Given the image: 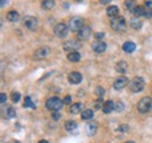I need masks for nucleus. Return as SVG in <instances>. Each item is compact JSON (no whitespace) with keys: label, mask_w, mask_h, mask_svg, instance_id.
<instances>
[{"label":"nucleus","mask_w":152,"mask_h":143,"mask_svg":"<svg viewBox=\"0 0 152 143\" xmlns=\"http://www.w3.org/2000/svg\"><path fill=\"white\" fill-rule=\"evenodd\" d=\"M111 28L114 29L115 32H124L126 28V21L123 17H116L111 20Z\"/></svg>","instance_id":"f03ea898"},{"label":"nucleus","mask_w":152,"mask_h":143,"mask_svg":"<svg viewBox=\"0 0 152 143\" xmlns=\"http://www.w3.org/2000/svg\"><path fill=\"white\" fill-rule=\"evenodd\" d=\"M5 4H7V1H5V0H1V7H4V6H5Z\"/></svg>","instance_id":"a19ab883"},{"label":"nucleus","mask_w":152,"mask_h":143,"mask_svg":"<svg viewBox=\"0 0 152 143\" xmlns=\"http://www.w3.org/2000/svg\"><path fill=\"white\" fill-rule=\"evenodd\" d=\"M81 116H82L83 120H90V119H93V116H94V112H93L91 109H84V110L82 112Z\"/></svg>","instance_id":"4be33fe9"},{"label":"nucleus","mask_w":152,"mask_h":143,"mask_svg":"<svg viewBox=\"0 0 152 143\" xmlns=\"http://www.w3.org/2000/svg\"><path fill=\"white\" fill-rule=\"evenodd\" d=\"M145 87V80L143 77H134L130 83V90L133 93H139Z\"/></svg>","instance_id":"f257e3e1"},{"label":"nucleus","mask_w":152,"mask_h":143,"mask_svg":"<svg viewBox=\"0 0 152 143\" xmlns=\"http://www.w3.org/2000/svg\"><path fill=\"white\" fill-rule=\"evenodd\" d=\"M63 105H64V103H63L60 98H57V97L49 98V99L46 101V107L48 108V109H50V110H53V112L61 109V108L63 107Z\"/></svg>","instance_id":"20e7f679"},{"label":"nucleus","mask_w":152,"mask_h":143,"mask_svg":"<svg viewBox=\"0 0 152 143\" xmlns=\"http://www.w3.org/2000/svg\"><path fill=\"white\" fill-rule=\"evenodd\" d=\"M152 107V100L150 97H144L139 100V103L137 104V109L139 113H148Z\"/></svg>","instance_id":"7ed1b4c3"},{"label":"nucleus","mask_w":152,"mask_h":143,"mask_svg":"<svg viewBox=\"0 0 152 143\" xmlns=\"http://www.w3.org/2000/svg\"><path fill=\"white\" fill-rule=\"evenodd\" d=\"M23 107L25 108H34L35 106H34V103L32 101V99H31V97H26L25 98V101H23Z\"/></svg>","instance_id":"cd10ccee"},{"label":"nucleus","mask_w":152,"mask_h":143,"mask_svg":"<svg viewBox=\"0 0 152 143\" xmlns=\"http://www.w3.org/2000/svg\"><path fill=\"white\" fill-rule=\"evenodd\" d=\"M144 12H145V7L142 6H137L132 11L134 18H139V17H144Z\"/></svg>","instance_id":"412c9836"},{"label":"nucleus","mask_w":152,"mask_h":143,"mask_svg":"<svg viewBox=\"0 0 152 143\" xmlns=\"http://www.w3.org/2000/svg\"><path fill=\"white\" fill-rule=\"evenodd\" d=\"M118 131H121V133H125V131H128L129 130V126L128 125H121L118 127V129H117Z\"/></svg>","instance_id":"72a5a7b5"},{"label":"nucleus","mask_w":152,"mask_h":143,"mask_svg":"<svg viewBox=\"0 0 152 143\" xmlns=\"http://www.w3.org/2000/svg\"><path fill=\"white\" fill-rule=\"evenodd\" d=\"M124 6H125L129 11H131V12H132L133 9L137 7V2H136V0H125Z\"/></svg>","instance_id":"a878e982"},{"label":"nucleus","mask_w":152,"mask_h":143,"mask_svg":"<svg viewBox=\"0 0 152 143\" xmlns=\"http://www.w3.org/2000/svg\"><path fill=\"white\" fill-rule=\"evenodd\" d=\"M82 79H83V77H82V74L80 72L74 71V72H70L68 74V80L72 84H80L82 82Z\"/></svg>","instance_id":"f8f14e48"},{"label":"nucleus","mask_w":152,"mask_h":143,"mask_svg":"<svg viewBox=\"0 0 152 143\" xmlns=\"http://www.w3.org/2000/svg\"><path fill=\"white\" fill-rule=\"evenodd\" d=\"M115 110L116 112H123L124 110V104L122 101H117L115 104Z\"/></svg>","instance_id":"7c9ffc66"},{"label":"nucleus","mask_w":152,"mask_h":143,"mask_svg":"<svg viewBox=\"0 0 152 143\" xmlns=\"http://www.w3.org/2000/svg\"><path fill=\"white\" fill-rule=\"evenodd\" d=\"M82 104H80V103H76V104H74V105H72L70 106V113L72 114H78L80 112H81V109H82Z\"/></svg>","instance_id":"393cba45"},{"label":"nucleus","mask_w":152,"mask_h":143,"mask_svg":"<svg viewBox=\"0 0 152 143\" xmlns=\"http://www.w3.org/2000/svg\"><path fill=\"white\" fill-rule=\"evenodd\" d=\"M83 27V20L78 17H74L69 20L68 22V28L72 32H78Z\"/></svg>","instance_id":"39448f33"},{"label":"nucleus","mask_w":152,"mask_h":143,"mask_svg":"<svg viewBox=\"0 0 152 143\" xmlns=\"http://www.w3.org/2000/svg\"><path fill=\"white\" fill-rule=\"evenodd\" d=\"M128 83H129V80H128V78H126V77H119V78H117V79L115 80L114 89L115 90L124 89V87L128 85Z\"/></svg>","instance_id":"ddd939ff"},{"label":"nucleus","mask_w":152,"mask_h":143,"mask_svg":"<svg viewBox=\"0 0 152 143\" xmlns=\"http://www.w3.org/2000/svg\"><path fill=\"white\" fill-rule=\"evenodd\" d=\"M63 103L64 104H72V97L70 95H66V98H64V100H63Z\"/></svg>","instance_id":"c9c22d12"},{"label":"nucleus","mask_w":152,"mask_h":143,"mask_svg":"<svg viewBox=\"0 0 152 143\" xmlns=\"http://www.w3.org/2000/svg\"><path fill=\"white\" fill-rule=\"evenodd\" d=\"M91 48H93V50L95 51L96 54H102V53H104L107 50V44L103 41H95L91 44Z\"/></svg>","instance_id":"9b49d317"},{"label":"nucleus","mask_w":152,"mask_h":143,"mask_svg":"<svg viewBox=\"0 0 152 143\" xmlns=\"http://www.w3.org/2000/svg\"><path fill=\"white\" fill-rule=\"evenodd\" d=\"M23 25L29 30H35V29H38L39 21L38 19L34 18V17H26V18L23 19Z\"/></svg>","instance_id":"0eeeda50"},{"label":"nucleus","mask_w":152,"mask_h":143,"mask_svg":"<svg viewBox=\"0 0 152 143\" xmlns=\"http://www.w3.org/2000/svg\"><path fill=\"white\" fill-rule=\"evenodd\" d=\"M66 129L68 130V131H72V130H74L76 129V127H77V124H76L75 121H73V120H68L67 122H66Z\"/></svg>","instance_id":"bb28decb"},{"label":"nucleus","mask_w":152,"mask_h":143,"mask_svg":"<svg viewBox=\"0 0 152 143\" xmlns=\"http://www.w3.org/2000/svg\"><path fill=\"white\" fill-rule=\"evenodd\" d=\"M67 58H68V61H70V62H78L80 59H81V55L78 51H72V53H69L68 56H67Z\"/></svg>","instance_id":"aec40b11"},{"label":"nucleus","mask_w":152,"mask_h":143,"mask_svg":"<svg viewBox=\"0 0 152 143\" xmlns=\"http://www.w3.org/2000/svg\"><path fill=\"white\" fill-rule=\"evenodd\" d=\"M6 115H7V118H8V119H13V118L17 115L15 109H14L13 107H8L7 108V113H6Z\"/></svg>","instance_id":"c85d7f7f"},{"label":"nucleus","mask_w":152,"mask_h":143,"mask_svg":"<svg viewBox=\"0 0 152 143\" xmlns=\"http://www.w3.org/2000/svg\"><path fill=\"white\" fill-rule=\"evenodd\" d=\"M52 118H53L54 120H58V119H60V113H57V110H54L53 114H52Z\"/></svg>","instance_id":"e433bc0d"},{"label":"nucleus","mask_w":152,"mask_h":143,"mask_svg":"<svg viewBox=\"0 0 152 143\" xmlns=\"http://www.w3.org/2000/svg\"><path fill=\"white\" fill-rule=\"evenodd\" d=\"M68 30H69V28H68V26H66L64 23H57L56 26L54 27V33H55V35L58 36V37H61V38L67 36Z\"/></svg>","instance_id":"6e6552de"},{"label":"nucleus","mask_w":152,"mask_h":143,"mask_svg":"<svg viewBox=\"0 0 152 143\" xmlns=\"http://www.w3.org/2000/svg\"><path fill=\"white\" fill-rule=\"evenodd\" d=\"M99 1H101V4H102V5H107V4L111 2V0H99Z\"/></svg>","instance_id":"ea45409f"},{"label":"nucleus","mask_w":152,"mask_h":143,"mask_svg":"<svg viewBox=\"0 0 152 143\" xmlns=\"http://www.w3.org/2000/svg\"><path fill=\"white\" fill-rule=\"evenodd\" d=\"M39 143H49V142H48V141H46V140H41Z\"/></svg>","instance_id":"79ce46f5"},{"label":"nucleus","mask_w":152,"mask_h":143,"mask_svg":"<svg viewBox=\"0 0 152 143\" xmlns=\"http://www.w3.org/2000/svg\"><path fill=\"white\" fill-rule=\"evenodd\" d=\"M118 13H119V9H118V7L117 6H115V5H111V6H109L108 8H107V14H108V17H110V18H116V17H118Z\"/></svg>","instance_id":"dca6fc26"},{"label":"nucleus","mask_w":152,"mask_h":143,"mask_svg":"<svg viewBox=\"0 0 152 143\" xmlns=\"http://www.w3.org/2000/svg\"><path fill=\"white\" fill-rule=\"evenodd\" d=\"M144 17L146 19L152 18V8H149V7H145V12H144Z\"/></svg>","instance_id":"473e14b6"},{"label":"nucleus","mask_w":152,"mask_h":143,"mask_svg":"<svg viewBox=\"0 0 152 143\" xmlns=\"http://www.w3.org/2000/svg\"><path fill=\"white\" fill-rule=\"evenodd\" d=\"M128 63L126 62H124V61H121V62H118L117 64H116V66H115V69H116V71L118 72V73H125V72L128 71Z\"/></svg>","instance_id":"2eb2a0df"},{"label":"nucleus","mask_w":152,"mask_h":143,"mask_svg":"<svg viewBox=\"0 0 152 143\" xmlns=\"http://www.w3.org/2000/svg\"><path fill=\"white\" fill-rule=\"evenodd\" d=\"M77 35H78V38L81 40V41H87L90 35H91V29H90V27H88V26H83L78 32H77Z\"/></svg>","instance_id":"1a4fd4ad"},{"label":"nucleus","mask_w":152,"mask_h":143,"mask_svg":"<svg viewBox=\"0 0 152 143\" xmlns=\"http://www.w3.org/2000/svg\"><path fill=\"white\" fill-rule=\"evenodd\" d=\"M125 143H134L133 141H128V142H125Z\"/></svg>","instance_id":"37998d69"},{"label":"nucleus","mask_w":152,"mask_h":143,"mask_svg":"<svg viewBox=\"0 0 152 143\" xmlns=\"http://www.w3.org/2000/svg\"><path fill=\"white\" fill-rule=\"evenodd\" d=\"M123 50L125 51V53H133L134 50H136V44L131 42V41H128V42H125L124 44H123Z\"/></svg>","instance_id":"6ab92c4d"},{"label":"nucleus","mask_w":152,"mask_h":143,"mask_svg":"<svg viewBox=\"0 0 152 143\" xmlns=\"http://www.w3.org/2000/svg\"><path fill=\"white\" fill-rule=\"evenodd\" d=\"M54 5H55L54 0H45V1H42L41 7H42V9H50L54 7Z\"/></svg>","instance_id":"b1692460"},{"label":"nucleus","mask_w":152,"mask_h":143,"mask_svg":"<svg viewBox=\"0 0 152 143\" xmlns=\"http://www.w3.org/2000/svg\"><path fill=\"white\" fill-rule=\"evenodd\" d=\"M145 7L152 8V1H146V2H145Z\"/></svg>","instance_id":"58836bf2"},{"label":"nucleus","mask_w":152,"mask_h":143,"mask_svg":"<svg viewBox=\"0 0 152 143\" xmlns=\"http://www.w3.org/2000/svg\"><path fill=\"white\" fill-rule=\"evenodd\" d=\"M95 37L97 41H101V40L104 37V34H103V33H97V34H95Z\"/></svg>","instance_id":"4c0bfd02"},{"label":"nucleus","mask_w":152,"mask_h":143,"mask_svg":"<svg viewBox=\"0 0 152 143\" xmlns=\"http://www.w3.org/2000/svg\"><path fill=\"white\" fill-rule=\"evenodd\" d=\"M77 1H80V0H77Z\"/></svg>","instance_id":"c03bdc74"},{"label":"nucleus","mask_w":152,"mask_h":143,"mask_svg":"<svg viewBox=\"0 0 152 143\" xmlns=\"http://www.w3.org/2000/svg\"><path fill=\"white\" fill-rule=\"evenodd\" d=\"M6 99H7V95H6L5 93H1V94H0V103H1V104H5V103H6Z\"/></svg>","instance_id":"f704fd0d"},{"label":"nucleus","mask_w":152,"mask_h":143,"mask_svg":"<svg viewBox=\"0 0 152 143\" xmlns=\"http://www.w3.org/2000/svg\"><path fill=\"white\" fill-rule=\"evenodd\" d=\"M96 131H97V126H96L95 122H89V124L86 125V133H87V135L93 136V135L96 134Z\"/></svg>","instance_id":"4468645a"},{"label":"nucleus","mask_w":152,"mask_h":143,"mask_svg":"<svg viewBox=\"0 0 152 143\" xmlns=\"http://www.w3.org/2000/svg\"><path fill=\"white\" fill-rule=\"evenodd\" d=\"M20 97H21V95H20L19 92H13V93H12V101H13V103H18L20 100Z\"/></svg>","instance_id":"2f4dec72"},{"label":"nucleus","mask_w":152,"mask_h":143,"mask_svg":"<svg viewBox=\"0 0 152 143\" xmlns=\"http://www.w3.org/2000/svg\"><path fill=\"white\" fill-rule=\"evenodd\" d=\"M104 93H105V91H104V89H103L102 86H97L95 89V94L98 98H102V97L104 95Z\"/></svg>","instance_id":"c756f323"},{"label":"nucleus","mask_w":152,"mask_h":143,"mask_svg":"<svg viewBox=\"0 0 152 143\" xmlns=\"http://www.w3.org/2000/svg\"><path fill=\"white\" fill-rule=\"evenodd\" d=\"M102 109H103V112H104L105 114L111 113V112L115 109V103L114 101H111V100L105 101V103L103 104V106H102Z\"/></svg>","instance_id":"f3484780"},{"label":"nucleus","mask_w":152,"mask_h":143,"mask_svg":"<svg viewBox=\"0 0 152 143\" xmlns=\"http://www.w3.org/2000/svg\"><path fill=\"white\" fill-rule=\"evenodd\" d=\"M78 48H81V43H80L78 41H76V40L66 41V42L63 43V49H64L66 51H69V53L75 51Z\"/></svg>","instance_id":"423d86ee"},{"label":"nucleus","mask_w":152,"mask_h":143,"mask_svg":"<svg viewBox=\"0 0 152 143\" xmlns=\"http://www.w3.org/2000/svg\"><path fill=\"white\" fill-rule=\"evenodd\" d=\"M6 18H7V20L10 22H18L20 20V15L17 11H10L7 13V17Z\"/></svg>","instance_id":"a211bd4d"},{"label":"nucleus","mask_w":152,"mask_h":143,"mask_svg":"<svg viewBox=\"0 0 152 143\" xmlns=\"http://www.w3.org/2000/svg\"><path fill=\"white\" fill-rule=\"evenodd\" d=\"M48 54H49V48L48 47H42V48H39L38 50H35L33 57H34L35 61H41L45 57H47Z\"/></svg>","instance_id":"9d476101"},{"label":"nucleus","mask_w":152,"mask_h":143,"mask_svg":"<svg viewBox=\"0 0 152 143\" xmlns=\"http://www.w3.org/2000/svg\"><path fill=\"white\" fill-rule=\"evenodd\" d=\"M130 26L133 29H140L142 28V21L137 18H132L130 20Z\"/></svg>","instance_id":"5701e85b"}]
</instances>
